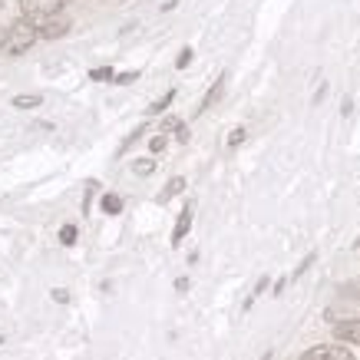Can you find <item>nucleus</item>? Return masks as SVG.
<instances>
[{"instance_id":"obj_1","label":"nucleus","mask_w":360,"mask_h":360,"mask_svg":"<svg viewBox=\"0 0 360 360\" xmlns=\"http://www.w3.org/2000/svg\"><path fill=\"white\" fill-rule=\"evenodd\" d=\"M40 40V27L30 20H13L11 27H7V33H4V40H0V46H4V53H27L33 44Z\"/></svg>"},{"instance_id":"obj_2","label":"nucleus","mask_w":360,"mask_h":360,"mask_svg":"<svg viewBox=\"0 0 360 360\" xmlns=\"http://www.w3.org/2000/svg\"><path fill=\"white\" fill-rule=\"evenodd\" d=\"M66 4H70V0H20L23 20H30V23H37V27H40V23L60 17Z\"/></svg>"},{"instance_id":"obj_3","label":"nucleus","mask_w":360,"mask_h":360,"mask_svg":"<svg viewBox=\"0 0 360 360\" xmlns=\"http://www.w3.org/2000/svg\"><path fill=\"white\" fill-rule=\"evenodd\" d=\"M301 360H354L347 347H338V344H321V347H311Z\"/></svg>"},{"instance_id":"obj_4","label":"nucleus","mask_w":360,"mask_h":360,"mask_svg":"<svg viewBox=\"0 0 360 360\" xmlns=\"http://www.w3.org/2000/svg\"><path fill=\"white\" fill-rule=\"evenodd\" d=\"M334 338L344 340V344H357L360 347V317L357 321H340L338 328H334Z\"/></svg>"},{"instance_id":"obj_5","label":"nucleus","mask_w":360,"mask_h":360,"mask_svg":"<svg viewBox=\"0 0 360 360\" xmlns=\"http://www.w3.org/2000/svg\"><path fill=\"white\" fill-rule=\"evenodd\" d=\"M66 27H70V20H66L63 13H60V17H53V20L40 23V37H46V40H53V37H63Z\"/></svg>"},{"instance_id":"obj_6","label":"nucleus","mask_w":360,"mask_h":360,"mask_svg":"<svg viewBox=\"0 0 360 360\" xmlns=\"http://www.w3.org/2000/svg\"><path fill=\"white\" fill-rule=\"evenodd\" d=\"M188 229H192V205L182 208V215H179V225H175V231H172V245H179V241L186 238Z\"/></svg>"},{"instance_id":"obj_7","label":"nucleus","mask_w":360,"mask_h":360,"mask_svg":"<svg viewBox=\"0 0 360 360\" xmlns=\"http://www.w3.org/2000/svg\"><path fill=\"white\" fill-rule=\"evenodd\" d=\"M103 212H106V215H120V212H122V198L120 195H103Z\"/></svg>"},{"instance_id":"obj_8","label":"nucleus","mask_w":360,"mask_h":360,"mask_svg":"<svg viewBox=\"0 0 360 360\" xmlns=\"http://www.w3.org/2000/svg\"><path fill=\"white\" fill-rule=\"evenodd\" d=\"M182 188H186V179H172V182L165 186V192H162V195H159V198H162V202H169V198H172V195H179Z\"/></svg>"},{"instance_id":"obj_9","label":"nucleus","mask_w":360,"mask_h":360,"mask_svg":"<svg viewBox=\"0 0 360 360\" xmlns=\"http://www.w3.org/2000/svg\"><path fill=\"white\" fill-rule=\"evenodd\" d=\"M40 103H44L40 96H17L13 99V106H17V110H33V106H40Z\"/></svg>"},{"instance_id":"obj_10","label":"nucleus","mask_w":360,"mask_h":360,"mask_svg":"<svg viewBox=\"0 0 360 360\" xmlns=\"http://www.w3.org/2000/svg\"><path fill=\"white\" fill-rule=\"evenodd\" d=\"M165 129H172V132H175V136H179V139H182V142L188 139V129H186V126H182V122H179V120H169V122H165Z\"/></svg>"},{"instance_id":"obj_11","label":"nucleus","mask_w":360,"mask_h":360,"mask_svg":"<svg viewBox=\"0 0 360 360\" xmlns=\"http://www.w3.org/2000/svg\"><path fill=\"white\" fill-rule=\"evenodd\" d=\"M219 93H221V79H219V83H215V86H212V89H208V96H205V103H202V110H198V112H205L208 106L215 103V96H219Z\"/></svg>"},{"instance_id":"obj_12","label":"nucleus","mask_w":360,"mask_h":360,"mask_svg":"<svg viewBox=\"0 0 360 360\" xmlns=\"http://www.w3.org/2000/svg\"><path fill=\"white\" fill-rule=\"evenodd\" d=\"M132 169H136V172H139V175H149V172H153V169H155V165H153V159H139V162L132 165Z\"/></svg>"},{"instance_id":"obj_13","label":"nucleus","mask_w":360,"mask_h":360,"mask_svg":"<svg viewBox=\"0 0 360 360\" xmlns=\"http://www.w3.org/2000/svg\"><path fill=\"white\" fill-rule=\"evenodd\" d=\"M60 241H63V245H73V241H77V229H73V225H66V229L60 231Z\"/></svg>"},{"instance_id":"obj_14","label":"nucleus","mask_w":360,"mask_h":360,"mask_svg":"<svg viewBox=\"0 0 360 360\" xmlns=\"http://www.w3.org/2000/svg\"><path fill=\"white\" fill-rule=\"evenodd\" d=\"M172 96H175V93H172V89H169V93H165V96L159 99V103H155V106H153V110H149V112H162L165 106H169V103H172Z\"/></svg>"},{"instance_id":"obj_15","label":"nucleus","mask_w":360,"mask_h":360,"mask_svg":"<svg viewBox=\"0 0 360 360\" xmlns=\"http://www.w3.org/2000/svg\"><path fill=\"white\" fill-rule=\"evenodd\" d=\"M188 63H192V50H182V53H179V63H175V66H179V70H186Z\"/></svg>"},{"instance_id":"obj_16","label":"nucleus","mask_w":360,"mask_h":360,"mask_svg":"<svg viewBox=\"0 0 360 360\" xmlns=\"http://www.w3.org/2000/svg\"><path fill=\"white\" fill-rule=\"evenodd\" d=\"M149 149H153V153H162V149H165V136H155V139L149 142Z\"/></svg>"},{"instance_id":"obj_17","label":"nucleus","mask_w":360,"mask_h":360,"mask_svg":"<svg viewBox=\"0 0 360 360\" xmlns=\"http://www.w3.org/2000/svg\"><path fill=\"white\" fill-rule=\"evenodd\" d=\"M311 264H314V255H307L304 262H301V268H297V271H295V278H301V274H304L307 268H311Z\"/></svg>"},{"instance_id":"obj_18","label":"nucleus","mask_w":360,"mask_h":360,"mask_svg":"<svg viewBox=\"0 0 360 360\" xmlns=\"http://www.w3.org/2000/svg\"><path fill=\"white\" fill-rule=\"evenodd\" d=\"M89 77H93V79H112V70H93Z\"/></svg>"},{"instance_id":"obj_19","label":"nucleus","mask_w":360,"mask_h":360,"mask_svg":"<svg viewBox=\"0 0 360 360\" xmlns=\"http://www.w3.org/2000/svg\"><path fill=\"white\" fill-rule=\"evenodd\" d=\"M241 139H245V129H235V132L229 136V146H238Z\"/></svg>"},{"instance_id":"obj_20","label":"nucleus","mask_w":360,"mask_h":360,"mask_svg":"<svg viewBox=\"0 0 360 360\" xmlns=\"http://www.w3.org/2000/svg\"><path fill=\"white\" fill-rule=\"evenodd\" d=\"M53 301H60V304H66V301H70V295H66L63 288H60V291H53Z\"/></svg>"},{"instance_id":"obj_21","label":"nucleus","mask_w":360,"mask_h":360,"mask_svg":"<svg viewBox=\"0 0 360 360\" xmlns=\"http://www.w3.org/2000/svg\"><path fill=\"white\" fill-rule=\"evenodd\" d=\"M262 360H271V354H264V357H262Z\"/></svg>"},{"instance_id":"obj_22","label":"nucleus","mask_w":360,"mask_h":360,"mask_svg":"<svg viewBox=\"0 0 360 360\" xmlns=\"http://www.w3.org/2000/svg\"><path fill=\"white\" fill-rule=\"evenodd\" d=\"M0 340H4V338H0Z\"/></svg>"}]
</instances>
